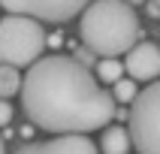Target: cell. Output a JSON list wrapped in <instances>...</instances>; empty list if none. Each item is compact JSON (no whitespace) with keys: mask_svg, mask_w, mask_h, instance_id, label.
Listing matches in <instances>:
<instances>
[{"mask_svg":"<svg viewBox=\"0 0 160 154\" xmlns=\"http://www.w3.org/2000/svg\"><path fill=\"white\" fill-rule=\"evenodd\" d=\"M21 106L30 124L54 136L91 133L115 118V97L88 67L67 54H48L30 63L21 79Z\"/></svg>","mask_w":160,"mask_h":154,"instance_id":"cell-1","label":"cell"},{"mask_svg":"<svg viewBox=\"0 0 160 154\" xmlns=\"http://www.w3.org/2000/svg\"><path fill=\"white\" fill-rule=\"evenodd\" d=\"M79 33L88 52L118 57L142 39V24L127 0H94L82 9Z\"/></svg>","mask_w":160,"mask_h":154,"instance_id":"cell-2","label":"cell"},{"mask_svg":"<svg viewBox=\"0 0 160 154\" xmlns=\"http://www.w3.org/2000/svg\"><path fill=\"white\" fill-rule=\"evenodd\" d=\"M45 48V30L39 21L27 15H6L0 18V63L6 67H30L39 61Z\"/></svg>","mask_w":160,"mask_h":154,"instance_id":"cell-3","label":"cell"},{"mask_svg":"<svg viewBox=\"0 0 160 154\" xmlns=\"http://www.w3.org/2000/svg\"><path fill=\"white\" fill-rule=\"evenodd\" d=\"M127 133L136 151L160 154V82L145 85L130 103L127 112Z\"/></svg>","mask_w":160,"mask_h":154,"instance_id":"cell-4","label":"cell"},{"mask_svg":"<svg viewBox=\"0 0 160 154\" xmlns=\"http://www.w3.org/2000/svg\"><path fill=\"white\" fill-rule=\"evenodd\" d=\"M88 3L91 0H0V6L9 15H27L33 21H52V24L82 15Z\"/></svg>","mask_w":160,"mask_h":154,"instance_id":"cell-5","label":"cell"},{"mask_svg":"<svg viewBox=\"0 0 160 154\" xmlns=\"http://www.w3.org/2000/svg\"><path fill=\"white\" fill-rule=\"evenodd\" d=\"M97 151L100 148H94V142L85 133H63L54 139H45V142H27L15 154H97Z\"/></svg>","mask_w":160,"mask_h":154,"instance_id":"cell-6","label":"cell"},{"mask_svg":"<svg viewBox=\"0 0 160 154\" xmlns=\"http://www.w3.org/2000/svg\"><path fill=\"white\" fill-rule=\"evenodd\" d=\"M124 70L130 72V79L139 82H154L160 76V48L154 42H136L127 52Z\"/></svg>","mask_w":160,"mask_h":154,"instance_id":"cell-7","label":"cell"},{"mask_svg":"<svg viewBox=\"0 0 160 154\" xmlns=\"http://www.w3.org/2000/svg\"><path fill=\"white\" fill-rule=\"evenodd\" d=\"M130 148H133V142H130L127 127H103V136H100L103 154H130Z\"/></svg>","mask_w":160,"mask_h":154,"instance_id":"cell-8","label":"cell"},{"mask_svg":"<svg viewBox=\"0 0 160 154\" xmlns=\"http://www.w3.org/2000/svg\"><path fill=\"white\" fill-rule=\"evenodd\" d=\"M21 91V72L15 67H6L0 63V100H9Z\"/></svg>","mask_w":160,"mask_h":154,"instance_id":"cell-9","label":"cell"},{"mask_svg":"<svg viewBox=\"0 0 160 154\" xmlns=\"http://www.w3.org/2000/svg\"><path fill=\"white\" fill-rule=\"evenodd\" d=\"M97 79L106 82V85H115L118 79H124V63L118 57H103L97 61Z\"/></svg>","mask_w":160,"mask_h":154,"instance_id":"cell-10","label":"cell"},{"mask_svg":"<svg viewBox=\"0 0 160 154\" xmlns=\"http://www.w3.org/2000/svg\"><path fill=\"white\" fill-rule=\"evenodd\" d=\"M136 94H139V88H136L133 79H118L115 82V91H112V97H115L118 103H133Z\"/></svg>","mask_w":160,"mask_h":154,"instance_id":"cell-11","label":"cell"},{"mask_svg":"<svg viewBox=\"0 0 160 154\" xmlns=\"http://www.w3.org/2000/svg\"><path fill=\"white\" fill-rule=\"evenodd\" d=\"M76 61L82 63V67H94V52H88V48H79V52H76Z\"/></svg>","mask_w":160,"mask_h":154,"instance_id":"cell-12","label":"cell"},{"mask_svg":"<svg viewBox=\"0 0 160 154\" xmlns=\"http://www.w3.org/2000/svg\"><path fill=\"white\" fill-rule=\"evenodd\" d=\"M9 121H12V106L6 100H0V127H6Z\"/></svg>","mask_w":160,"mask_h":154,"instance_id":"cell-13","label":"cell"},{"mask_svg":"<svg viewBox=\"0 0 160 154\" xmlns=\"http://www.w3.org/2000/svg\"><path fill=\"white\" fill-rule=\"evenodd\" d=\"M148 15H151V18H160V6H157V3H154V0H151V3H148Z\"/></svg>","mask_w":160,"mask_h":154,"instance_id":"cell-14","label":"cell"},{"mask_svg":"<svg viewBox=\"0 0 160 154\" xmlns=\"http://www.w3.org/2000/svg\"><path fill=\"white\" fill-rule=\"evenodd\" d=\"M0 154H6V145H3V136H0Z\"/></svg>","mask_w":160,"mask_h":154,"instance_id":"cell-15","label":"cell"},{"mask_svg":"<svg viewBox=\"0 0 160 154\" xmlns=\"http://www.w3.org/2000/svg\"><path fill=\"white\" fill-rule=\"evenodd\" d=\"M127 3H130V6H139V3H142V0H127Z\"/></svg>","mask_w":160,"mask_h":154,"instance_id":"cell-16","label":"cell"},{"mask_svg":"<svg viewBox=\"0 0 160 154\" xmlns=\"http://www.w3.org/2000/svg\"><path fill=\"white\" fill-rule=\"evenodd\" d=\"M154 3H157V6H160V0H154Z\"/></svg>","mask_w":160,"mask_h":154,"instance_id":"cell-17","label":"cell"},{"mask_svg":"<svg viewBox=\"0 0 160 154\" xmlns=\"http://www.w3.org/2000/svg\"><path fill=\"white\" fill-rule=\"evenodd\" d=\"M157 48H160V45H157Z\"/></svg>","mask_w":160,"mask_h":154,"instance_id":"cell-18","label":"cell"}]
</instances>
